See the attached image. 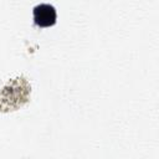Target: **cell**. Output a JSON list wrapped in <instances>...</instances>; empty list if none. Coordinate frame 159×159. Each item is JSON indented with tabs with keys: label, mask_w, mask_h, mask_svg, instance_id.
Instances as JSON below:
<instances>
[{
	"label": "cell",
	"mask_w": 159,
	"mask_h": 159,
	"mask_svg": "<svg viewBox=\"0 0 159 159\" xmlns=\"http://www.w3.org/2000/svg\"><path fill=\"white\" fill-rule=\"evenodd\" d=\"M56 9L50 4H40L34 7V22L40 27L52 26L56 22Z\"/></svg>",
	"instance_id": "obj_1"
}]
</instances>
